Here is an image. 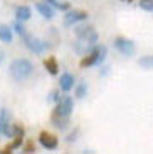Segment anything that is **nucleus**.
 Returning a JSON list of instances; mask_svg holds the SVG:
<instances>
[{
	"label": "nucleus",
	"mask_w": 153,
	"mask_h": 154,
	"mask_svg": "<svg viewBox=\"0 0 153 154\" xmlns=\"http://www.w3.org/2000/svg\"><path fill=\"white\" fill-rule=\"evenodd\" d=\"M12 29H14L19 35H25V27H24V23L20 22V20H15L14 25H12Z\"/></svg>",
	"instance_id": "obj_18"
},
{
	"label": "nucleus",
	"mask_w": 153,
	"mask_h": 154,
	"mask_svg": "<svg viewBox=\"0 0 153 154\" xmlns=\"http://www.w3.org/2000/svg\"><path fill=\"white\" fill-rule=\"evenodd\" d=\"M74 109V100L73 97L64 96L57 100V106L54 107L52 114H50V124H52L56 129H67L69 121H71V114H73Z\"/></svg>",
	"instance_id": "obj_1"
},
{
	"label": "nucleus",
	"mask_w": 153,
	"mask_h": 154,
	"mask_svg": "<svg viewBox=\"0 0 153 154\" xmlns=\"http://www.w3.org/2000/svg\"><path fill=\"white\" fill-rule=\"evenodd\" d=\"M32 72H34V64L29 59H15L8 66V74L17 82H22L25 79H29L32 75Z\"/></svg>",
	"instance_id": "obj_3"
},
{
	"label": "nucleus",
	"mask_w": 153,
	"mask_h": 154,
	"mask_svg": "<svg viewBox=\"0 0 153 154\" xmlns=\"http://www.w3.org/2000/svg\"><path fill=\"white\" fill-rule=\"evenodd\" d=\"M31 15H32V10H31V7H27V5H19V7L15 8V17H17V20H20V22L29 20Z\"/></svg>",
	"instance_id": "obj_12"
},
{
	"label": "nucleus",
	"mask_w": 153,
	"mask_h": 154,
	"mask_svg": "<svg viewBox=\"0 0 153 154\" xmlns=\"http://www.w3.org/2000/svg\"><path fill=\"white\" fill-rule=\"evenodd\" d=\"M106 54H108V49L104 45H96L89 54L83 55L79 66L83 67V69H88V67H91V66H99V64L104 62Z\"/></svg>",
	"instance_id": "obj_4"
},
{
	"label": "nucleus",
	"mask_w": 153,
	"mask_h": 154,
	"mask_svg": "<svg viewBox=\"0 0 153 154\" xmlns=\"http://www.w3.org/2000/svg\"><path fill=\"white\" fill-rule=\"evenodd\" d=\"M88 19V12L86 10H69L64 15V27H73L77 22Z\"/></svg>",
	"instance_id": "obj_7"
},
{
	"label": "nucleus",
	"mask_w": 153,
	"mask_h": 154,
	"mask_svg": "<svg viewBox=\"0 0 153 154\" xmlns=\"http://www.w3.org/2000/svg\"><path fill=\"white\" fill-rule=\"evenodd\" d=\"M14 40V34H12V29L5 23H0V42L4 44H12Z\"/></svg>",
	"instance_id": "obj_11"
},
{
	"label": "nucleus",
	"mask_w": 153,
	"mask_h": 154,
	"mask_svg": "<svg viewBox=\"0 0 153 154\" xmlns=\"http://www.w3.org/2000/svg\"><path fill=\"white\" fill-rule=\"evenodd\" d=\"M138 5H140V8L145 10V12H153V0H140Z\"/></svg>",
	"instance_id": "obj_17"
},
{
	"label": "nucleus",
	"mask_w": 153,
	"mask_h": 154,
	"mask_svg": "<svg viewBox=\"0 0 153 154\" xmlns=\"http://www.w3.org/2000/svg\"><path fill=\"white\" fill-rule=\"evenodd\" d=\"M44 67L47 69V72H49L50 75H57L59 64H57V60H56V57H47L46 60H44Z\"/></svg>",
	"instance_id": "obj_13"
},
{
	"label": "nucleus",
	"mask_w": 153,
	"mask_h": 154,
	"mask_svg": "<svg viewBox=\"0 0 153 154\" xmlns=\"http://www.w3.org/2000/svg\"><path fill=\"white\" fill-rule=\"evenodd\" d=\"M24 37V44H25V47L31 52H34V54H42L44 50L47 49V44L44 42V40H41V38L34 37V35H22Z\"/></svg>",
	"instance_id": "obj_6"
},
{
	"label": "nucleus",
	"mask_w": 153,
	"mask_h": 154,
	"mask_svg": "<svg viewBox=\"0 0 153 154\" xmlns=\"http://www.w3.org/2000/svg\"><path fill=\"white\" fill-rule=\"evenodd\" d=\"M0 132H2V126H0Z\"/></svg>",
	"instance_id": "obj_23"
},
{
	"label": "nucleus",
	"mask_w": 153,
	"mask_h": 154,
	"mask_svg": "<svg viewBox=\"0 0 153 154\" xmlns=\"http://www.w3.org/2000/svg\"><path fill=\"white\" fill-rule=\"evenodd\" d=\"M35 8H37V12L44 17V19H47V20L54 19V8L50 7L47 2H39V4H35Z\"/></svg>",
	"instance_id": "obj_9"
},
{
	"label": "nucleus",
	"mask_w": 153,
	"mask_h": 154,
	"mask_svg": "<svg viewBox=\"0 0 153 154\" xmlns=\"http://www.w3.org/2000/svg\"><path fill=\"white\" fill-rule=\"evenodd\" d=\"M59 99H61V96H59V91H52V92L49 94V97H47V100H49V102H57Z\"/></svg>",
	"instance_id": "obj_20"
},
{
	"label": "nucleus",
	"mask_w": 153,
	"mask_h": 154,
	"mask_svg": "<svg viewBox=\"0 0 153 154\" xmlns=\"http://www.w3.org/2000/svg\"><path fill=\"white\" fill-rule=\"evenodd\" d=\"M76 97L77 99H83V97L88 96V84L86 82H79V84L76 85Z\"/></svg>",
	"instance_id": "obj_15"
},
{
	"label": "nucleus",
	"mask_w": 153,
	"mask_h": 154,
	"mask_svg": "<svg viewBox=\"0 0 153 154\" xmlns=\"http://www.w3.org/2000/svg\"><path fill=\"white\" fill-rule=\"evenodd\" d=\"M59 84H61V89L64 91V92H69V91L74 87V77L71 75L69 72H64V74L61 75V81H59Z\"/></svg>",
	"instance_id": "obj_10"
},
{
	"label": "nucleus",
	"mask_w": 153,
	"mask_h": 154,
	"mask_svg": "<svg viewBox=\"0 0 153 154\" xmlns=\"http://www.w3.org/2000/svg\"><path fill=\"white\" fill-rule=\"evenodd\" d=\"M96 45H98V32L94 30L93 25H81L76 29V42H74L76 54L86 55Z\"/></svg>",
	"instance_id": "obj_2"
},
{
	"label": "nucleus",
	"mask_w": 153,
	"mask_h": 154,
	"mask_svg": "<svg viewBox=\"0 0 153 154\" xmlns=\"http://www.w3.org/2000/svg\"><path fill=\"white\" fill-rule=\"evenodd\" d=\"M138 66L143 69H153V55H143L142 59H138Z\"/></svg>",
	"instance_id": "obj_14"
},
{
	"label": "nucleus",
	"mask_w": 153,
	"mask_h": 154,
	"mask_svg": "<svg viewBox=\"0 0 153 154\" xmlns=\"http://www.w3.org/2000/svg\"><path fill=\"white\" fill-rule=\"evenodd\" d=\"M113 45H115V49L118 50L119 54L126 55V57H131V55H135V52H136L135 42L130 40V38H125V37H116Z\"/></svg>",
	"instance_id": "obj_5"
},
{
	"label": "nucleus",
	"mask_w": 153,
	"mask_h": 154,
	"mask_svg": "<svg viewBox=\"0 0 153 154\" xmlns=\"http://www.w3.org/2000/svg\"><path fill=\"white\" fill-rule=\"evenodd\" d=\"M34 151H35L34 141H27V143L24 144V152H34Z\"/></svg>",
	"instance_id": "obj_19"
},
{
	"label": "nucleus",
	"mask_w": 153,
	"mask_h": 154,
	"mask_svg": "<svg viewBox=\"0 0 153 154\" xmlns=\"http://www.w3.org/2000/svg\"><path fill=\"white\" fill-rule=\"evenodd\" d=\"M76 134H77V131H76V132H73V134L69 136V137H67V141H74V139H76V137H77V136H76Z\"/></svg>",
	"instance_id": "obj_21"
},
{
	"label": "nucleus",
	"mask_w": 153,
	"mask_h": 154,
	"mask_svg": "<svg viewBox=\"0 0 153 154\" xmlns=\"http://www.w3.org/2000/svg\"><path fill=\"white\" fill-rule=\"evenodd\" d=\"M39 143H41V146H42V147L52 151V149H56V147L59 146V139H57V136L42 131V132H41V136H39Z\"/></svg>",
	"instance_id": "obj_8"
},
{
	"label": "nucleus",
	"mask_w": 153,
	"mask_h": 154,
	"mask_svg": "<svg viewBox=\"0 0 153 154\" xmlns=\"http://www.w3.org/2000/svg\"><path fill=\"white\" fill-rule=\"evenodd\" d=\"M44 2H47L50 7H56V8H59V10H64V12L71 8V5H69L67 2H59V0H44Z\"/></svg>",
	"instance_id": "obj_16"
},
{
	"label": "nucleus",
	"mask_w": 153,
	"mask_h": 154,
	"mask_svg": "<svg viewBox=\"0 0 153 154\" xmlns=\"http://www.w3.org/2000/svg\"><path fill=\"white\" fill-rule=\"evenodd\" d=\"M2 60H4V52H2V49H0V64H2Z\"/></svg>",
	"instance_id": "obj_22"
}]
</instances>
